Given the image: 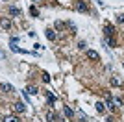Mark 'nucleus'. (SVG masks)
I'll return each instance as SVG.
<instances>
[{
  "label": "nucleus",
  "instance_id": "f257e3e1",
  "mask_svg": "<svg viewBox=\"0 0 124 122\" xmlns=\"http://www.w3.org/2000/svg\"><path fill=\"white\" fill-rule=\"evenodd\" d=\"M13 109H15L17 113H24L26 111V104L24 102H15V104H13Z\"/></svg>",
  "mask_w": 124,
  "mask_h": 122
},
{
  "label": "nucleus",
  "instance_id": "f03ea898",
  "mask_svg": "<svg viewBox=\"0 0 124 122\" xmlns=\"http://www.w3.org/2000/svg\"><path fill=\"white\" fill-rule=\"evenodd\" d=\"M104 33H106V35H108V37H113V35H115V26L108 24V26H106V28H104Z\"/></svg>",
  "mask_w": 124,
  "mask_h": 122
},
{
  "label": "nucleus",
  "instance_id": "7ed1b4c3",
  "mask_svg": "<svg viewBox=\"0 0 124 122\" xmlns=\"http://www.w3.org/2000/svg\"><path fill=\"white\" fill-rule=\"evenodd\" d=\"M106 106H108V109H109V111H115V104H113V98L109 96V94L106 96Z\"/></svg>",
  "mask_w": 124,
  "mask_h": 122
},
{
  "label": "nucleus",
  "instance_id": "20e7f679",
  "mask_svg": "<svg viewBox=\"0 0 124 122\" xmlns=\"http://www.w3.org/2000/svg\"><path fill=\"white\" fill-rule=\"evenodd\" d=\"M111 85H115V87H120L122 85V81H120V78H117V76H111Z\"/></svg>",
  "mask_w": 124,
  "mask_h": 122
},
{
  "label": "nucleus",
  "instance_id": "39448f33",
  "mask_svg": "<svg viewBox=\"0 0 124 122\" xmlns=\"http://www.w3.org/2000/svg\"><path fill=\"white\" fill-rule=\"evenodd\" d=\"M0 24H2V28L8 30V28H11V20L9 19H0Z\"/></svg>",
  "mask_w": 124,
  "mask_h": 122
},
{
  "label": "nucleus",
  "instance_id": "423d86ee",
  "mask_svg": "<svg viewBox=\"0 0 124 122\" xmlns=\"http://www.w3.org/2000/svg\"><path fill=\"white\" fill-rule=\"evenodd\" d=\"M87 57H89V59H93V61H96V59H98V54H96L94 50H87Z\"/></svg>",
  "mask_w": 124,
  "mask_h": 122
},
{
  "label": "nucleus",
  "instance_id": "0eeeda50",
  "mask_svg": "<svg viewBox=\"0 0 124 122\" xmlns=\"http://www.w3.org/2000/svg\"><path fill=\"white\" fill-rule=\"evenodd\" d=\"M0 87H2V91H4V92H13V87H11L9 83H2Z\"/></svg>",
  "mask_w": 124,
  "mask_h": 122
},
{
  "label": "nucleus",
  "instance_id": "6e6552de",
  "mask_svg": "<svg viewBox=\"0 0 124 122\" xmlns=\"http://www.w3.org/2000/svg\"><path fill=\"white\" fill-rule=\"evenodd\" d=\"M56 113H54V111H48V115H46V120L48 122H56Z\"/></svg>",
  "mask_w": 124,
  "mask_h": 122
},
{
  "label": "nucleus",
  "instance_id": "1a4fd4ad",
  "mask_svg": "<svg viewBox=\"0 0 124 122\" xmlns=\"http://www.w3.org/2000/svg\"><path fill=\"white\" fill-rule=\"evenodd\" d=\"M63 111H65V115H67L69 118H72V117H74V111L70 109V107H67V106H65V107H63Z\"/></svg>",
  "mask_w": 124,
  "mask_h": 122
},
{
  "label": "nucleus",
  "instance_id": "9d476101",
  "mask_svg": "<svg viewBox=\"0 0 124 122\" xmlns=\"http://www.w3.org/2000/svg\"><path fill=\"white\" fill-rule=\"evenodd\" d=\"M26 92H28V94H37V92H39V89H37V87H33V85H30L28 89H26Z\"/></svg>",
  "mask_w": 124,
  "mask_h": 122
},
{
  "label": "nucleus",
  "instance_id": "9b49d317",
  "mask_svg": "<svg viewBox=\"0 0 124 122\" xmlns=\"http://www.w3.org/2000/svg\"><path fill=\"white\" fill-rule=\"evenodd\" d=\"M46 39H50V41L56 39V33H54V30H46Z\"/></svg>",
  "mask_w": 124,
  "mask_h": 122
},
{
  "label": "nucleus",
  "instance_id": "f8f14e48",
  "mask_svg": "<svg viewBox=\"0 0 124 122\" xmlns=\"http://www.w3.org/2000/svg\"><path fill=\"white\" fill-rule=\"evenodd\" d=\"M76 8H78L80 11H87V4H85V2H78Z\"/></svg>",
  "mask_w": 124,
  "mask_h": 122
},
{
  "label": "nucleus",
  "instance_id": "ddd939ff",
  "mask_svg": "<svg viewBox=\"0 0 124 122\" xmlns=\"http://www.w3.org/2000/svg\"><path fill=\"white\" fill-rule=\"evenodd\" d=\"M9 15L19 17V15H21V9H17V8H9Z\"/></svg>",
  "mask_w": 124,
  "mask_h": 122
},
{
  "label": "nucleus",
  "instance_id": "4468645a",
  "mask_svg": "<svg viewBox=\"0 0 124 122\" xmlns=\"http://www.w3.org/2000/svg\"><path fill=\"white\" fill-rule=\"evenodd\" d=\"M96 111H100V113L104 111V104L102 102H96Z\"/></svg>",
  "mask_w": 124,
  "mask_h": 122
},
{
  "label": "nucleus",
  "instance_id": "2eb2a0df",
  "mask_svg": "<svg viewBox=\"0 0 124 122\" xmlns=\"http://www.w3.org/2000/svg\"><path fill=\"white\" fill-rule=\"evenodd\" d=\"M4 122H17V118H15V117H6Z\"/></svg>",
  "mask_w": 124,
  "mask_h": 122
},
{
  "label": "nucleus",
  "instance_id": "dca6fc26",
  "mask_svg": "<svg viewBox=\"0 0 124 122\" xmlns=\"http://www.w3.org/2000/svg\"><path fill=\"white\" fill-rule=\"evenodd\" d=\"M43 81H50V76H48L46 72H43Z\"/></svg>",
  "mask_w": 124,
  "mask_h": 122
},
{
  "label": "nucleus",
  "instance_id": "f3484780",
  "mask_svg": "<svg viewBox=\"0 0 124 122\" xmlns=\"http://www.w3.org/2000/svg\"><path fill=\"white\" fill-rule=\"evenodd\" d=\"M78 48H80V50H85V43H83V41H82V43L78 45Z\"/></svg>",
  "mask_w": 124,
  "mask_h": 122
},
{
  "label": "nucleus",
  "instance_id": "a211bd4d",
  "mask_svg": "<svg viewBox=\"0 0 124 122\" xmlns=\"http://www.w3.org/2000/svg\"><path fill=\"white\" fill-rule=\"evenodd\" d=\"M30 11H31V15H35V17H37V15H39V11H37V9H35V8H31V9H30Z\"/></svg>",
  "mask_w": 124,
  "mask_h": 122
},
{
  "label": "nucleus",
  "instance_id": "6ab92c4d",
  "mask_svg": "<svg viewBox=\"0 0 124 122\" xmlns=\"http://www.w3.org/2000/svg\"><path fill=\"white\" fill-rule=\"evenodd\" d=\"M108 45H109V46H115V39H113V37H111V39L108 41Z\"/></svg>",
  "mask_w": 124,
  "mask_h": 122
},
{
  "label": "nucleus",
  "instance_id": "aec40b11",
  "mask_svg": "<svg viewBox=\"0 0 124 122\" xmlns=\"http://www.w3.org/2000/svg\"><path fill=\"white\" fill-rule=\"evenodd\" d=\"M117 20H119V22H124V15H119V19H117Z\"/></svg>",
  "mask_w": 124,
  "mask_h": 122
},
{
  "label": "nucleus",
  "instance_id": "412c9836",
  "mask_svg": "<svg viewBox=\"0 0 124 122\" xmlns=\"http://www.w3.org/2000/svg\"><path fill=\"white\" fill-rule=\"evenodd\" d=\"M35 2H39V0H35Z\"/></svg>",
  "mask_w": 124,
  "mask_h": 122
},
{
  "label": "nucleus",
  "instance_id": "4be33fe9",
  "mask_svg": "<svg viewBox=\"0 0 124 122\" xmlns=\"http://www.w3.org/2000/svg\"><path fill=\"white\" fill-rule=\"evenodd\" d=\"M56 122H57V120H56Z\"/></svg>",
  "mask_w": 124,
  "mask_h": 122
}]
</instances>
